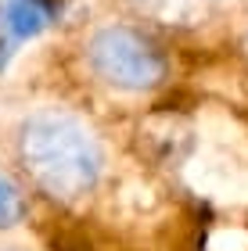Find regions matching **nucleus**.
<instances>
[{"instance_id":"1","label":"nucleus","mask_w":248,"mask_h":251,"mask_svg":"<svg viewBox=\"0 0 248 251\" xmlns=\"http://www.w3.org/2000/svg\"><path fill=\"white\" fill-rule=\"evenodd\" d=\"M11 158L26 183L61 208L86 204L105 183L108 151L90 122L69 108H29L11 129Z\"/></svg>"},{"instance_id":"2","label":"nucleus","mask_w":248,"mask_h":251,"mask_svg":"<svg viewBox=\"0 0 248 251\" xmlns=\"http://www.w3.org/2000/svg\"><path fill=\"white\" fill-rule=\"evenodd\" d=\"M86 72L108 86L111 94H151L169 75V61L162 47L148 32L126 25V22H105L83 43Z\"/></svg>"},{"instance_id":"3","label":"nucleus","mask_w":248,"mask_h":251,"mask_svg":"<svg viewBox=\"0 0 248 251\" xmlns=\"http://www.w3.org/2000/svg\"><path fill=\"white\" fill-rule=\"evenodd\" d=\"M58 11L61 0H0V65L7 61V54L18 43L47 32Z\"/></svg>"},{"instance_id":"4","label":"nucleus","mask_w":248,"mask_h":251,"mask_svg":"<svg viewBox=\"0 0 248 251\" xmlns=\"http://www.w3.org/2000/svg\"><path fill=\"white\" fill-rule=\"evenodd\" d=\"M22 219H26V198H22V187L0 173V230H15Z\"/></svg>"},{"instance_id":"5","label":"nucleus","mask_w":248,"mask_h":251,"mask_svg":"<svg viewBox=\"0 0 248 251\" xmlns=\"http://www.w3.org/2000/svg\"><path fill=\"white\" fill-rule=\"evenodd\" d=\"M0 251H22V248H0Z\"/></svg>"}]
</instances>
